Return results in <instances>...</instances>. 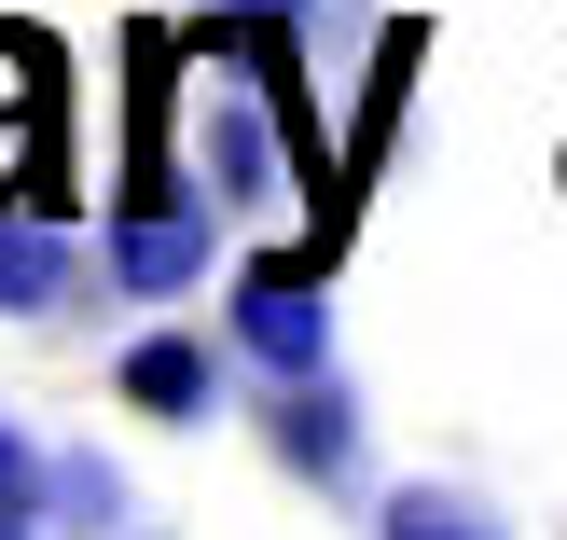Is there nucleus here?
I'll use <instances>...</instances> for the list:
<instances>
[{
    "instance_id": "423d86ee",
    "label": "nucleus",
    "mask_w": 567,
    "mask_h": 540,
    "mask_svg": "<svg viewBox=\"0 0 567 540\" xmlns=\"http://www.w3.org/2000/svg\"><path fill=\"white\" fill-rule=\"evenodd\" d=\"M415 70H430V28H415V14H388V28H374V70H360V111H347V208H360V181L388 166V139H402Z\"/></svg>"
},
{
    "instance_id": "7ed1b4c3",
    "label": "nucleus",
    "mask_w": 567,
    "mask_h": 540,
    "mask_svg": "<svg viewBox=\"0 0 567 540\" xmlns=\"http://www.w3.org/2000/svg\"><path fill=\"white\" fill-rule=\"evenodd\" d=\"M264 458L291 471V486H319V499H347L360 486V403H347V375H264Z\"/></svg>"
},
{
    "instance_id": "f8f14e48",
    "label": "nucleus",
    "mask_w": 567,
    "mask_h": 540,
    "mask_svg": "<svg viewBox=\"0 0 567 540\" xmlns=\"http://www.w3.org/2000/svg\"><path fill=\"white\" fill-rule=\"evenodd\" d=\"M236 14H319V0H236Z\"/></svg>"
},
{
    "instance_id": "f03ea898",
    "label": "nucleus",
    "mask_w": 567,
    "mask_h": 540,
    "mask_svg": "<svg viewBox=\"0 0 567 540\" xmlns=\"http://www.w3.org/2000/svg\"><path fill=\"white\" fill-rule=\"evenodd\" d=\"M221 347L249 375H332V249H249L221 277Z\"/></svg>"
},
{
    "instance_id": "9d476101",
    "label": "nucleus",
    "mask_w": 567,
    "mask_h": 540,
    "mask_svg": "<svg viewBox=\"0 0 567 540\" xmlns=\"http://www.w3.org/2000/svg\"><path fill=\"white\" fill-rule=\"evenodd\" d=\"M42 527H55V458L0 416V540H42Z\"/></svg>"
},
{
    "instance_id": "f257e3e1",
    "label": "nucleus",
    "mask_w": 567,
    "mask_h": 540,
    "mask_svg": "<svg viewBox=\"0 0 567 540\" xmlns=\"http://www.w3.org/2000/svg\"><path fill=\"white\" fill-rule=\"evenodd\" d=\"M194 70V42L181 28H125V166H111V292H138V305H166V292H194L208 277V249H221V194H208V166H181L166 153V83Z\"/></svg>"
},
{
    "instance_id": "1a4fd4ad",
    "label": "nucleus",
    "mask_w": 567,
    "mask_h": 540,
    "mask_svg": "<svg viewBox=\"0 0 567 540\" xmlns=\"http://www.w3.org/2000/svg\"><path fill=\"white\" fill-rule=\"evenodd\" d=\"M374 540H513V527H498V499H471V486H388Z\"/></svg>"
},
{
    "instance_id": "9b49d317",
    "label": "nucleus",
    "mask_w": 567,
    "mask_h": 540,
    "mask_svg": "<svg viewBox=\"0 0 567 540\" xmlns=\"http://www.w3.org/2000/svg\"><path fill=\"white\" fill-rule=\"evenodd\" d=\"M55 527H83V540L125 527V471H111L97 444H70V458H55Z\"/></svg>"
},
{
    "instance_id": "20e7f679",
    "label": "nucleus",
    "mask_w": 567,
    "mask_h": 540,
    "mask_svg": "<svg viewBox=\"0 0 567 540\" xmlns=\"http://www.w3.org/2000/svg\"><path fill=\"white\" fill-rule=\"evenodd\" d=\"M277 153H291V125H277V98L249 70H208V139H194V166H208L221 208H264L277 194Z\"/></svg>"
},
{
    "instance_id": "0eeeda50",
    "label": "nucleus",
    "mask_w": 567,
    "mask_h": 540,
    "mask_svg": "<svg viewBox=\"0 0 567 540\" xmlns=\"http://www.w3.org/2000/svg\"><path fill=\"white\" fill-rule=\"evenodd\" d=\"M0 208H55V222H70V166H55V55L14 83V111H0Z\"/></svg>"
},
{
    "instance_id": "6e6552de",
    "label": "nucleus",
    "mask_w": 567,
    "mask_h": 540,
    "mask_svg": "<svg viewBox=\"0 0 567 540\" xmlns=\"http://www.w3.org/2000/svg\"><path fill=\"white\" fill-rule=\"evenodd\" d=\"M70 222L55 208H0V319H55L70 305Z\"/></svg>"
},
{
    "instance_id": "39448f33",
    "label": "nucleus",
    "mask_w": 567,
    "mask_h": 540,
    "mask_svg": "<svg viewBox=\"0 0 567 540\" xmlns=\"http://www.w3.org/2000/svg\"><path fill=\"white\" fill-rule=\"evenodd\" d=\"M221 375H236V347H208V333H138V347L111 360L125 416H153V430H208V416H221Z\"/></svg>"
}]
</instances>
